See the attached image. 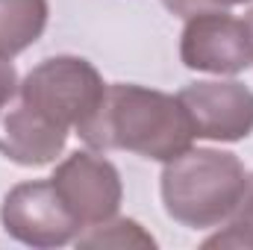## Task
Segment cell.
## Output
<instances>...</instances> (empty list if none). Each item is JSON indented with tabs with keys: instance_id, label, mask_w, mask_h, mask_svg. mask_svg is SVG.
Masks as SVG:
<instances>
[{
	"instance_id": "obj_10",
	"label": "cell",
	"mask_w": 253,
	"mask_h": 250,
	"mask_svg": "<svg viewBox=\"0 0 253 250\" xmlns=\"http://www.w3.org/2000/svg\"><path fill=\"white\" fill-rule=\"evenodd\" d=\"M77 248H156V239L132 218H109L77 236Z\"/></svg>"
},
{
	"instance_id": "obj_2",
	"label": "cell",
	"mask_w": 253,
	"mask_h": 250,
	"mask_svg": "<svg viewBox=\"0 0 253 250\" xmlns=\"http://www.w3.org/2000/svg\"><path fill=\"white\" fill-rule=\"evenodd\" d=\"M245 183L248 171L236 153L189 147L162 168V203L177 224L206 230L233 218Z\"/></svg>"
},
{
	"instance_id": "obj_8",
	"label": "cell",
	"mask_w": 253,
	"mask_h": 250,
	"mask_svg": "<svg viewBox=\"0 0 253 250\" xmlns=\"http://www.w3.org/2000/svg\"><path fill=\"white\" fill-rule=\"evenodd\" d=\"M65 126L47 121L18 94L0 106V153L24 168H42L56 162L68 141Z\"/></svg>"
},
{
	"instance_id": "obj_11",
	"label": "cell",
	"mask_w": 253,
	"mask_h": 250,
	"mask_svg": "<svg viewBox=\"0 0 253 250\" xmlns=\"http://www.w3.org/2000/svg\"><path fill=\"white\" fill-rule=\"evenodd\" d=\"M230 221L242 224L245 230H251L253 233V174H248V183H245V191H242V200H239V206H236V212H233Z\"/></svg>"
},
{
	"instance_id": "obj_15",
	"label": "cell",
	"mask_w": 253,
	"mask_h": 250,
	"mask_svg": "<svg viewBox=\"0 0 253 250\" xmlns=\"http://www.w3.org/2000/svg\"><path fill=\"white\" fill-rule=\"evenodd\" d=\"M239 3H251V0H215L218 9H227V6H239Z\"/></svg>"
},
{
	"instance_id": "obj_1",
	"label": "cell",
	"mask_w": 253,
	"mask_h": 250,
	"mask_svg": "<svg viewBox=\"0 0 253 250\" xmlns=\"http://www.w3.org/2000/svg\"><path fill=\"white\" fill-rule=\"evenodd\" d=\"M77 135L91 150H126L156 162L177 159L194 141L180 97L132 83L106 85L100 109Z\"/></svg>"
},
{
	"instance_id": "obj_12",
	"label": "cell",
	"mask_w": 253,
	"mask_h": 250,
	"mask_svg": "<svg viewBox=\"0 0 253 250\" xmlns=\"http://www.w3.org/2000/svg\"><path fill=\"white\" fill-rule=\"evenodd\" d=\"M18 71L9 59H0V106H6L18 94Z\"/></svg>"
},
{
	"instance_id": "obj_4",
	"label": "cell",
	"mask_w": 253,
	"mask_h": 250,
	"mask_svg": "<svg viewBox=\"0 0 253 250\" xmlns=\"http://www.w3.org/2000/svg\"><path fill=\"white\" fill-rule=\"evenodd\" d=\"M0 221L15 242L42 250L71 245L83 233L50 180H30L9 188L0 206Z\"/></svg>"
},
{
	"instance_id": "obj_6",
	"label": "cell",
	"mask_w": 253,
	"mask_h": 250,
	"mask_svg": "<svg viewBox=\"0 0 253 250\" xmlns=\"http://www.w3.org/2000/svg\"><path fill=\"white\" fill-rule=\"evenodd\" d=\"M180 59L189 71L203 74H242L253 65L251 36L245 21L227 9H206L186 18L180 36Z\"/></svg>"
},
{
	"instance_id": "obj_9",
	"label": "cell",
	"mask_w": 253,
	"mask_h": 250,
	"mask_svg": "<svg viewBox=\"0 0 253 250\" xmlns=\"http://www.w3.org/2000/svg\"><path fill=\"white\" fill-rule=\"evenodd\" d=\"M47 0H0V59L36 44L47 27Z\"/></svg>"
},
{
	"instance_id": "obj_7",
	"label": "cell",
	"mask_w": 253,
	"mask_h": 250,
	"mask_svg": "<svg viewBox=\"0 0 253 250\" xmlns=\"http://www.w3.org/2000/svg\"><path fill=\"white\" fill-rule=\"evenodd\" d=\"M194 138L242 141L253 132V91L239 80L191 83L180 94Z\"/></svg>"
},
{
	"instance_id": "obj_5",
	"label": "cell",
	"mask_w": 253,
	"mask_h": 250,
	"mask_svg": "<svg viewBox=\"0 0 253 250\" xmlns=\"http://www.w3.org/2000/svg\"><path fill=\"white\" fill-rule=\"evenodd\" d=\"M50 183L68 203L83 230L118 215L124 186L118 168L94 150H74L56 165Z\"/></svg>"
},
{
	"instance_id": "obj_3",
	"label": "cell",
	"mask_w": 253,
	"mask_h": 250,
	"mask_svg": "<svg viewBox=\"0 0 253 250\" xmlns=\"http://www.w3.org/2000/svg\"><path fill=\"white\" fill-rule=\"evenodd\" d=\"M106 83L83 56H53L39 62L18 85V97L47 121L80 129L100 109Z\"/></svg>"
},
{
	"instance_id": "obj_14",
	"label": "cell",
	"mask_w": 253,
	"mask_h": 250,
	"mask_svg": "<svg viewBox=\"0 0 253 250\" xmlns=\"http://www.w3.org/2000/svg\"><path fill=\"white\" fill-rule=\"evenodd\" d=\"M245 27H248V36H251V50H253V9L245 15Z\"/></svg>"
},
{
	"instance_id": "obj_13",
	"label": "cell",
	"mask_w": 253,
	"mask_h": 250,
	"mask_svg": "<svg viewBox=\"0 0 253 250\" xmlns=\"http://www.w3.org/2000/svg\"><path fill=\"white\" fill-rule=\"evenodd\" d=\"M168 12L180 15V18H191L197 12H206V9H218L215 0H162Z\"/></svg>"
}]
</instances>
